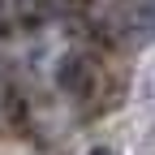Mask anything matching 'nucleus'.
I'll use <instances>...</instances> for the list:
<instances>
[{
	"instance_id": "f257e3e1",
	"label": "nucleus",
	"mask_w": 155,
	"mask_h": 155,
	"mask_svg": "<svg viewBox=\"0 0 155 155\" xmlns=\"http://www.w3.org/2000/svg\"><path fill=\"white\" fill-rule=\"evenodd\" d=\"M125 30H129V43H151L155 39V0H142L125 17Z\"/></svg>"
},
{
	"instance_id": "f03ea898",
	"label": "nucleus",
	"mask_w": 155,
	"mask_h": 155,
	"mask_svg": "<svg viewBox=\"0 0 155 155\" xmlns=\"http://www.w3.org/2000/svg\"><path fill=\"white\" fill-rule=\"evenodd\" d=\"M86 155H116V151H112V147H91Z\"/></svg>"
}]
</instances>
